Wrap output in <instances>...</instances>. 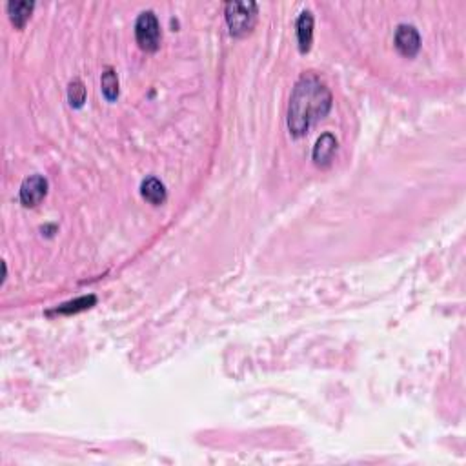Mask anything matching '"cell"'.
<instances>
[{"label": "cell", "instance_id": "obj_10", "mask_svg": "<svg viewBox=\"0 0 466 466\" xmlns=\"http://www.w3.org/2000/svg\"><path fill=\"white\" fill-rule=\"evenodd\" d=\"M97 302V297L95 295H84V297H79L75 301L64 302L58 308H55L53 311H49V316L51 313H58V316H73V313H79V311H84L88 308H91Z\"/></svg>", "mask_w": 466, "mask_h": 466}, {"label": "cell", "instance_id": "obj_9", "mask_svg": "<svg viewBox=\"0 0 466 466\" xmlns=\"http://www.w3.org/2000/svg\"><path fill=\"white\" fill-rule=\"evenodd\" d=\"M141 195H143L144 200H148L150 205L153 206H160L166 202V188L164 184L159 181L157 177H148L144 179L143 184H141Z\"/></svg>", "mask_w": 466, "mask_h": 466}, {"label": "cell", "instance_id": "obj_11", "mask_svg": "<svg viewBox=\"0 0 466 466\" xmlns=\"http://www.w3.org/2000/svg\"><path fill=\"white\" fill-rule=\"evenodd\" d=\"M101 86H103V95L110 103L117 101V97H119V77H117L113 67H108L106 72L103 73Z\"/></svg>", "mask_w": 466, "mask_h": 466}, {"label": "cell", "instance_id": "obj_8", "mask_svg": "<svg viewBox=\"0 0 466 466\" xmlns=\"http://www.w3.org/2000/svg\"><path fill=\"white\" fill-rule=\"evenodd\" d=\"M311 40H313V15L306 9L297 18V42L301 53L310 51Z\"/></svg>", "mask_w": 466, "mask_h": 466}, {"label": "cell", "instance_id": "obj_5", "mask_svg": "<svg viewBox=\"0 0 466 466\" xmlns=\"http://www.w3.org/2000/svg\"><path fill=\"white\" fill-rule=\"evenodd\" d=\"M395 48L403 57H415L421 48V37L412 24H401L395 32Z\"/></svg>", "mask_w": 466, "mask_h": 466}, {"label": "cell", "instance_id": "obj_3", "mask_svg": "<svg viewBox=\"0 0 466 466\" xmlns=\"http://www.w3.org/2000/svg\"><path fill=\"white\" fill-rule=\"evenodd\" d=\"M135 39H137L138 48L146 53H153L159 49L162 33H160L159 18L153 11H143L138 15L135 22Z\"/></svg>", "mask_w": 466, "mask_h": 466}, {"label": "cell", "instance_id": "obj_2", "mask_svg": "<svg viewBox=\"0 0 466 466\" xmlns=\"http://www.w3.org/2000/svg\"><path fill=\"white\" fill-rule=\"evenodd\" d=\"M224 17L231 35L245 37L252 33L257 22V4L255 2H228L224 6Z\"/></svg>", "mask_w": 466, "mask_h": 466}, {"label": "cell", "instance_id": "obj_7", "mask_svg": "<svg viewBox=\"0 0 466 466\" xmlns=\"http://www.w3.org/2000/svg\"><path fill=\"white\" fill-rule=\"evenodd\" d=\"M33 8H35V2L32 0H11L8 2L6 9H8L9 20L15 24V27L22 30L26 26V22L30 20L33 13Z\"/></svg>", "mask_w": 466, "mask_h": 466}, {"label": "cell", "instance_id": "obj_6", "mask_svg": "<svg viewBox=\"0 0 466 466\" xmlns=\"http://www.w3.org/2000/svg\"><path fill=\"white\" fill-rule=\"evenodd\" d=\"M337 151V138L333 137L332 134H324L317 138L316 146H313V162L319 168H328L332 164V159Z\"/></svg>", "mask_w": 466, "mask_h": 466}, {"label": "cell", "instance_id": "obj_12", "mask_svg": "<svg viewBox=\"0 0 466 466\" xmlns=\"http://www.w3.org/2000/svg\"><path fill=\"white\" fill-rule=\"evenodd\" d=\"M67 101L72 104V108H82L86 103V88L82 84V80L75 79L67 86Z\"/></svg>", "mask_w": 466, "mask_h": 466}, {"label": "cell", "instance_id": "obj_1", "mask_svg": "<svg viewBox=\"0 0 466 466\" xmlns=\"http://www.w3.org/2000/svg\"><path fill=\"white\" fill-rule=\"evenodd\" d=\"M332 110V93L316 73H304L293 88L288 106V129L295 138L306 135L310 126Z\"/></svg>", "mask_w": 466, "mask_h": 466}, {"label": "cell", "instance_id": "obj_4", "mask_svg": "<svg viewBox=\"0 0 466 466\" xmlns=\"http://www.w3.org/2000/svg\"><path fill=\"white\" fill-rule=\"evenodd\" d=\"M48 195V181L42 175H32L24 179L20 186V202L26 208H35Z\"/></svg>", "mask_w": 466, "mask_h": 466}]
</instances>
